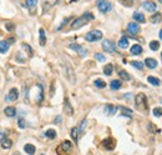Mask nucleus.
<instances>
[{"label":"nucleus","mask_w":162,"mask_h":155,"mask_svg":"<svg viewBox=\"0 0 162 155\" xmlns=\"http://www.w3.org/2000/svg\"><path fill=\"white\" fill-rule=\"evenodd\" d=\"M90 20H94V15L91 13H85L82 16L75 19V20L73 21V24H71V28L73 29H80L84 25L87 24Z\"/></svg>","instance_id":"obj_1"},{"label":"nucleus","mask_w":162,"mask_h":155,"mask_svg":"<svg viewBox=\"0 0 162 155\" xmlns=\"http://www.w3.org/2000/svg\"><path fill=\"white\" fill-rule=\"evenodd\" d=\"M136 107L138 109H142V110H147V99H146V95L145 94L140 93L138 95L136 96V101H135Z\"/></svg>","instance_id":"obj_2"},{"label":"nucleus","mask_w":162,"mask_h":155,"mask_svg":"<svg viewBox=\"0 0 162 155\" xmlns=\"http://www.w3.org/2000/svg\"><path fill=\"white\" fill-rule=\"evenodd\" d=\"M101 38H102V33L100 31V30H91V31H89L86 34L85 39L90 41V43H92V41H97L100 40Z\"/></svg>","instance_id":"obj_3"},{"label":"nucleus","mask_w":162,"mask_h":155,"mask_svg":"<svg viewBox=\"0 0 162 155\" xmlns=\"http://www.w3.org/2000/svg\"><path fill=\"white\" fill-rule=\"evenodd\" d=\"M97 8L101 13H108L112 9V5L107 0H97Z\"/></svg>","instance_id":"obj_4"},{"label":"nucleus","mask_w":162,"mask_h":155,"mask_svg":"<svg viewBox=\"0 0 162 155\" xmlns=\"http://www.w3.org/2000/svg\"><path fill=\"white\" fill-rule=\"evenodd\" d=\"M71 146H73V145H71V143L69 140H65L61 145L58 146V154H60V155H66L71 150Z\"/></svg>","instance_id":"obj_5"},{"label":"nucleus","mask_w":162,"mask_h":155,"mask_svg":"<svg viewBox=\"0 0 162 155\" xmlns=\"http://www.w3.org/2000/svg\"><path fill=\"white\" fill-rule=\"evenodd\" d=\"M102 146L106 150H114L115 146H116V140L114 138H107L102 141Z\"/></svg>","instance_id":"obj_6"},{"label":"nucleus","mask_w":162,"mask_h":155,"mask_svg":"<svg viewBox=\"0 0 162 155\" xmlns=\"http://www.w3.org/2000/svg\"><path fill=\"white\" fill-rule=\"evenodd\" d=\"M18 98H19V90L16 88H13L9 90L5 99H6V101H15V100H18Z\"/></svg>","instance_id":"obj_7"},{"label":"nucleus","mask_w":162,"mask_h":155,"mask_svg":"<svg viewBox=\"0 0 162 155\" xmlns=\"http://www.w3.org/2000/svg\"><path fill=\"white\" fill-rule=\"evenodd\" d=\"M69 48H70V49H73V50H75L80 56H85L86 54H87L86 49H84V48L81 46V45H79V44H70V45H69Z\"/></svg>","instance_id":"obj_8"},{"label":"nucleus","mask_w":162,"mask_h":155,"mask_svg":"<svg viewBox=\"0 0 162 155\" xmlns=\"http://www.w3.org/2000/svg\"><path fill=\"white\" fill-rule=\"evenodd\" d=\"M102 49L107 53H114L115 51V44L111 40H104L102 41Z\"/></svg>","instance_id":"obj_9"},{"label":"nucleus","mask_w":162,"mask_h":155,"mask_svg":"<svg viewBox=\"0 0 162 155\" xmlns=\"http://www.w3.org/2000/svg\"><path fill=\"white\" fill-rule=\"evenodd\" d=\"M140 26H138L137 23H130L129 25H127V31L130 34H132V35H136V34L140 33Z\"/></svg>","instance_id":"obj_10"},{"label":"nucleus","mask_w":162,"mask_h":155,"mask_svg":"<svg viewBox=\"0 0 162 155\" xmlns=\"http://www.w3.org/2000/svg\"><path fill=\"white\" fill-rule=\"evenodd\" d=\"M36 88V95H35V100L37 104H40L41 101H43L44 99V90H43V86H41L40 84L35 86Z\"/></svg>","instance_id":"obj_11"},{"label":"nucleus","mask_w":162,"mask_h":155,"mask_svg":"<svg viewBox=\"0 0 162 155\" xmlns=\"http://www.w3.org/2000/svg\"><path fill=\"white\" fill-rule=\"evenodd\" d=\"M56 4H58V0H43V9L44 11H47Z\"/></svg>","instance_id":"obj_12"},{"label":"nucleus","mask_w":162,"mask_h":155,"mask_svg":"<svg viewBox=\"0 0 162 155\" xmlns=\"http://www.w3.org/2000/svg\"><path fill=\"white\" fill-rule=\"evenodd\" d=\"M142 6H144L145 10L150 11V13H153V11H156V9H157L156 4L152 3V1H145L144 4H142Z\"/></svg>","instance_id":"obj_13"},{"label":"nucleus","mask_w":162,"mask_h":155,"mask_svg":"<svg viewBox=\"0 0 162 155\" xmlns=\"http://www.w3.org/2000/svg\"><path fill=\"white\" fill-rule=\"evenodd\" d=\"M145 65L148 68V69H155L157 66V61L153 58H147L145 59Z\"/></svg>","instance_id":"obj_14"},{"label":"nucleus","mask_w":162,"mask_h":155,"mask_svg":"<svg viewBox=\"0 0 162 155\" xmlns=\"http://www.w3.org/2000/svg\"><path fill=\"white\" fill-rule=\"evenodd\" d=\"M64 110L67 115H73L74 114V110H73V107H71L69 99H65V103H64Z\"/></svg>","instance_id":"obj_15"},{"label":"nucleus","mask_w":162,"mask_h":155,"mask_svg":"<svg viewBox=\"0 0 162 155\" xmlns=\"http://www.w3.org/2000/svg\"><path fill=\"white\" fill-rule=\"evenodd\" d=\"M4 113H5L6 116H9V118H13V116L16 115V109L14 107H7L4 109Z\"/></svg>","instance_id":"obj_16"},{"label":"nucleus","mask_w":162,"mask_h":155,"mask_svg":"<svg viewBox=\"0 0 162 155\" xmlns=\"http://www.w3.org/2000/svg\"><path fill=\"white\" fill-rule=\"evenodd\" d=\"M142 46L141 45H138V44H135L134 46H131V54L132 55H140L142 54Z\"/></svg>","instance_id":"obj_17"},{"label":"nucleus","mask_w":162,"mask_h":155,"mask_svg":"<svg viewBox=\"0 0 162 155\" xmlns=\"http://www.w3.org/2000/svg\"><path fill=\"white\" fill-rule=\"evenodd\" d=\"M134 19L136 21H138V23H145L146 21V18H145V15L142 14V13H140V11H135L134 13Z\"/></svg>","instance_id":"obj_18"},{"label":"nucleus","mask_w":162,"mask_h":155,"mask_svg":"<svg viewBox=\"0 0 162 155\" xmlns=\"http://www.w3.org/2000/svg\"><path fill=\"white\" fill-rule=\"evenodd\" d=\"M116 107H114V105H111V104H108L105 107V114L106 115H114L115 113H116Z\"/></svg>","instance_id":"obj_19"},{"label":"nucleus","mask_w":162,"mask_h":155,"mask_svg":"<svg viewBox=\"0 0 162 155\" xmlns=\"http://www.w3.org/2000/svg\"><path fill=\"white\" fill-rule=\"evenodd\" d=\"M9 48H10V45H9V43H7V41H5V40L0 41V53L5 54V53L9 50Z\"/></svg>","instance_id":"obj_20"},{"label":"nucleus","mask_w":162,"mask_h":155,"mask_svg":"<svg viewBox=\"0 0 162 155\" xmlns=\"http://www.w3.org/2000/svg\"><path fill=\"white\" fill-rule=\"evenodd\" d=\"M119 46L121 48V49H126V48H129V39L125 36H122L121 39L119 40Z\"/></svg>","instance_id":"obj_21"},{"label":"nucleus","mask_w":162,"mask_h":155,"mask_svg":"<svg viewBox=\"0 0 162 155\" xmlns=\"http://www.w3.org/2000/svg\"><path fill=\"white\" fill-rule=\"evenodd\" d=\"M0 144H1V148H4V149H10L11 145H13V141L10 139H3L0 141Z\"/></svg>","instance_id":"obj_22"},{"label":"nucleus","mask_w":162,"mask_h":155,"mask_svg":"<svg viewBox=\"0 0 162 155\" xmlns=\"http://www.w3.org/2000/svg\"><path fill=\"white\" fill-rule=\"evenodd\" d=\"M24 150H25V153H28V154H30V155H33L34 153H35V146H34L33 144H25V146H24Z\"/></svg>","instance_id":"obj_23"},{"label":"nucleus","mask_w":162,"mask_h":155,"mask_svg":"<svg viewBox=\"0 0 162 155\" xmlns=\"http://www.w3.org/2000/svg\"><path fill=\"white\" fill-rule=\"evenodd\" d=\"M39 34H40V45H41V46H44V45L46 44V35H45L44 29H40Z\"/></svg>","instance_id":"obj_24"},{"label":"nucleus","mask_w":162,"mask_h":155,"mask_svg":"<svg viewBox=\"0 0 162 155\" xmlns=\"http://www.w3.org/2000/svg\"><path fill=\"white\" fill-rule=\"evenodd\" d=\"M150 20H151V23H152V24H156V23H160V21L162 20V15H161L160 13H155V15H152Z\"/></svg>","instance_id":"obj_25"},{"label":"nucleus","mask_w":162,"mask_h":155,"mask_svg":"<svg viewBox=\"0 0 162 155\" xmlns=\"http://www.w3.org/2000/svg\"><path fill=\"white\" fill-rule=\"evenodd\" d=\"M110 88L112 90H119L120 88H121V81L120 80H112L110 83Z\"/></svg>","instance_id":"obj_26"},{"label":"nucleus","mask_w":162,"mask_h":155,"mask_svg":"<svg viewBox=\"0 0 162 155\" xmlns=\"http://www.w3.org/2000/svg\"><path fill=\"white\" fill-rule=\"evenodd\" d=\"M112 70H114V65H112V64H107V65L104 68V74L107 75V76H110V75L112 74Z\"/></svg>","instance_id":"obj_27"},{"label":"nucleus","mask_w":162,"mask_h":155,"mask_svg":"<svg viewBox=\"0 0 162 155\" xmlns=\"http://www.w3.org/2000/svg\"><path fill=\"white\" fill-rule=\"evenodd\" d=\"M94 84H95V86L96 88H99V89L106 88V83H105L104 80H101V79H96V80L94 81Z\"/></svg>","instance_id":"obj_28"},{"label":"nucleus","mask_w":162,"mask_h":155,"mask_svg":"<svg viewBox=\"0 0 162 155\" xmlns=\"http://www.w3.org/2000/svg\"><path fill=\"white\" fill-rule=\"evenodd\" d=\"M147 80H148L150 84H152V85H155V86H159L161 84V81L159 80V78H156V76H148Z\"/></svg>","instance_id":"obj_29"},{"label":"nucleus","mask_w":162,"mask_h":155,"mask_svg":"<svg viewBox=\"0 0 162 155\" xmlns=\"http://www.w3.org/2000/svg\"><path fill=\"white\" fill-rule=\"evenodd\" d=\"M86 124H87V122H86V119H84V120H82V122H81L80 126L77 128V130H79V137H81V135L84 134V129H85Z\"/></svg>","instance_id":"obj_30"},{"label":"nucleus","mask_w":162,"mask_h":155,"mask_svg":"<svg viewBox=\"0 0 162 155\" xmlns=\"http://www.w3.org/2000/svg\"><path fill=\"white\" fill-rule=\"evenodd\" d=\"M25 5L30 9H34L37 5V0H25Z\"/></svg>","instance_id":"obj_31"},{"label":"nucleus","mask_w":162,"mask_h":155,"mask_svg":"<svg viewBox=\"0 0 162 155\" xmlns=\"http://www.w3.org/2000/svg\"><path fill=\"white\" fill-rule=\"evenodd\" d=\"M45 137L49 138V139H55L56 138V131L54 129H49V130H46V133H45Z\"/></svg>","instance_id":"obj_32"},{"label":"nucleus","mask_w":162,"mask_h":155,"mask_svg":"<svg viewBox=\"0 0 162 155\" xmlns=\"http://www.w3.org/2000/svg\"><path fill=\"white\" fill-rule=\"evenodd\" d=\"M150 49H151V50H153V51L159 50V49H160V43H159L157 40L151 41V43H150Z\"/></svg>","instance_id":"obj_33"},{"label":"nucleus","mask_w":162,"mask_h":155,"mask_svg":"<svg viewBox=\"0 0 162 155\" xmlns=\"http://www.w3.org/2000/svg\"><path fill=\"white\" fill-rule=\"evenodd\" d=\"M119 75L123 80H130V75H129V73H126L125 70H119Z\"/></svg>","instance_id":"obj_34"},{"label":"nucleus","mask_w":162,"mask_h":155,"mask_svg":"<svg viewBox=\"0 0 162 155\" xmlns=\"http://www.w3.org/2000/svg\"><path fill=\"white\" fill-rule=\"evenodd\" d=\"M71 137H73L75 143H77V140H79V130H77V128H74V129L71 130Z\"/></svg>","instance_id":"obj_35"},{"label":"nucleus","mask_w":162,"mask_h":155,"mask_svg":"<svg viewBox=\"0 0 162 155\" xmlns=\"http://www.w3.org/2000/svg\"><path fill=\"white\" fill-rule=\"evenodd\" d=\"M21 46L25 49L26 51H28V54H29V56H33V49H31V46H30L29 44H26V43H22L21 44Z\"/></svg>","instance_id":"obj_36"},{"label":"nucleus","mask_w":162,"mask_h":155,"mask_svg":"<svg viewBox=\"0 0 162 155\" xmlns=\"http://www.w3.org/2000/svg\"><path fill=\"white\" fill-rule=\"evenodd\" d=\"M5 28H6L7 31H14L15 30V24L14 23H11V21H7V23H5Z\"/></svg>","instance_id":"obj_37"},{"label":"nucleus","mask_w":162,"mask_h":155,"mask_svg":"<svg viewBox=\"0 0 162 155\" xmlns=\"http://www.w3.org/2000/svg\"><path fill=\"white\" fill-rule=\"evenodd\" d=\"M120 3H121L123 6H127V8L134 5V0H120Z\"/></svg>","instance_id":"obj_38"},{"label":"nucleus","mask_w":162,"mask_h":155,"mask_svg":"<svg viewBox=\"0 0 162 155\" xmlns=\"http://www.w3.org/2000/svg\"><path fill=\"white\" fill-rule=\"evenodd\" d=\"M131 64H132V66H135L138 70H142V68H144V63H141V61H132Z\"/></svg>","instance_id":"obj_39"},{"label":"nucleus","mask_w":162,"mask_h":155,"mask_svg":"<svg viewBox=\"0 0 162 155\" xmlns=\"http://www.w3.org/2000/svg\"><path fill=\"white\" fill-rule=\"evenodd\" d=\"M153 115H155L156 118L162 116V108H155V109H153Z\"/></svg>","instance_id":"obj_40"},{"label":"nucleus","mask_w":162,"mask_h":155,"mask_svg":"<svg viewBox=\"0 0 162 155\" xmlns=\"http://www.w3.org/2000/svg\"><path fill=\"white\" fill-rule=\"evenodd\" d=\"M95 59H96V60H99V61H105V60H106L105 55L100 54V53H96V54H95Z\"/></svg>","instance_id":"obj_41"},{"label":"nucleus","mask_w":162,"mask_h":155,"mask_svg":"<svg viewBox=\"0 0 162 155\" xmlns=\"http://www.w3.org/2000/svg\"><path fill=\"white\" fill-rule=\"evenodd\" d=\"M122 109V115H131L132 114V110L131 109H127V108H120Z\"/></svg>","instance_id":"obj_42"},{"label":"nucleus","mask_w":162,"mask_h":155,"mask_svg":"<svg viewBox=\"0 0 162 155\" xmlns=\"http://www.w3.org/2000/svg\"><path fill=\"white\" fill-rule=\"evenodd\" d=\"M25 125H26V124H25V120H24V119H19V126H20L21 129H24Z\"/></svg>","instance_id":"obj_43"},{"label":"nucleus","mask_w":162,"mask_h":155,"mask_svg":"<svg viewBox=\"0 0 162 155\" xmlns=\"http://www.w3.org/2000/svg\"><path fill=\"white\" fill-rule=\"evenodd\" d=\"M69 20H70V18H66V19H65V21H62V24H61V25H60L59 28H58V30H60V29H61L64 25H66V24H67V21H69Z\"/></svg>","instance_id":"obj_44"},{"label":"nucleus","mask_w":162,"mask_h":155,"mask_svg":"<svg viewBox=\"0 0 162 155\" xmlns=\"http://www.w3.org/2000/svg\"><path fill=\"white\" fill-rule=\"evenodd\" d=\"M55 123H56V124H60V123H61V116H56Z\"/></svg>","instance_id":"obj_45"},{"label":"nucleus","mask_w":162,"mask_h":155,"mask_svg":"<svg viewBox=\"0 0 162 155\" xmlns=\"http://www.w3.org/2000/svg\"><path fill=\"white\" fill-rule=\"evenodd\" d=\"M5 135H6V133H5V131H3V133H0V141L3 140V139H4V137H5Z\"/></svg>","instance_id":"obj_46"},{"label":"nucleus","mask_w":162,"mask_h":155,"mask_svg":"<svg viewBox=\"0 0 162 155\" xmlns=\"http://www.w3.org/2000/svg\"><path fill=\"white\" fill-rule=\"evenodd\" d=\"M14 41H15L14 38H9V39H7V43H14Z\"/></svg>","instance_id":"obj_47"},{"label":"nucleus","mask_w":162,"mask_h":155,"mask_svg":"<svg viewBox=\"0 0 162 155\" xmlns=\"http://www.w3.org/2000/svg\"><path fill=\"white\" fill-rule=\"evenodd\" d=\"M160 38H161V40H162V29H161V31H160Z\"/></svg>","instance_id":"obj_48"},{"label":"nucleus","mask_w":162,"mask_h":155,"mask_svg":"<svg viewBox=\"0 0 162 155\" xmlns=\"http://www.w3.org/2000/svg\"><path fill=\"white\" fill-rule=\"evenodd\" d=\"M13 155H20V153H14Z\"/></svg>","instance_id":"obj_49"},{"label":"nucleus","mask_w":162,"mask_h":155,"mask_svg":"<svg viewBox=\"0 0 162 155\" xmlns=\"http://www.w3.org/2000/svg\"><path fill=\"white\" fill-rule=\"evenodd\" d=\"M71 1H77V0H71Z\"/></svg>","instance_id":"obj_50"},{"label":"nucleus","mask_w":162,"mask_h":155,"mask_svg":"<svg viewBox=\"0 0 162 155\" xmlns=\"http://www.w3.org/2000/svg\"><path fill=\"white\" fill-rule=\"evenodd\" d=\"M160 1H161V3H162V0H160Z\"/></svg>","instance_id":"obj_51"},{"label":"nucleus","mask_w":162,"mask_h":155,"mask_svg":"<svg viewBox=\"0 0 162 155\" xmlns=\"http://www.w3.org/2000/svg\"><path fill=\"white\" fill-rule=\"evenodd\" d=\"M41 155H44V154H41Z\"/></svg>","instance_id":"obj_52"},{"label":"nucleus","mask_w":162,"mask_h":155,"mask_svg":"<svg viewBox=\"0 0 162 155\" xmlns=\"http://www.w3.org/2000/svg\"><path fill=\"white\" fill-rule=\"evenodd\" d=\"M161 56H162V54H161Z\"/></svg>","instance_id":"obj_53"}]
</instances>
